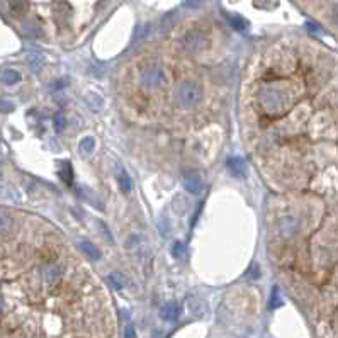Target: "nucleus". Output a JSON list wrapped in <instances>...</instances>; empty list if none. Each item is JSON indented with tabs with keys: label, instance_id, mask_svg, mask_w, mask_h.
I'll return each instance as SVG.
<instances>
[{
	"label": "nucleus",
	"instance_id": "6ab92c4d",
	"mask_svg": "<svg viewBox=\"0 0 338 338\" xmlns=\"http://www.w3.org/2000/svg\"><path fill=\"white\" fill-rule=\"evenodd\" d=\"M282 304V301H281V289H279L277 286H274V289H272V294H271V303H268V308L271 309H276V308H279V306Z\"/></svg>",
	"mask_w": 338,
	"mask_h": 338
},
{
	"label": "nucleus",
	"instance_id": "4be33fe9",
	"mask_svg": "<svg viewBox=\"0 0 338 338\" xmlns=\"http://www.w3.org/2000/svg\"><path fill=\"white\" fill-rule=\"evenodd\" d=\"M66 127V119H65V116H63V114L60 112V114H56V116H54V129L58 131V133H60V131H63Z\"/></svg>",
	"mask_w": 338,
	"mask_h": 338
},
{
	"label": "nucleus",
	"instance_id": "4468645a",
	"mask_svg": "<svg viewBox=\"0 0 338 338\" xmlns=\"http://www.w3.org/2000/svg\"><path fill=\"white\" fill-rule=\"evenodd\" d=\"M79 150L82 155H92L95 150V140L92 136H85V138L80 140L79 143Z\"/></svg>",
	"mask_w": 338,
	"mask_h": 338
},
{
	"label": "nucleus",
	"instance_id": "b1692460",
	"mask_svg": "<svg viewBox=\"0 0 338 338\" xmlns=\"http://www.w3.org/2000/svg\"><path fill=\"white\" fill-rule=\"evenodd\" d=\"M124 336H129V338H131V336H134L133 326H131V325H127V326H126V330H124Z\"/></svg>",
	"mask_w": 338,
	"mask_h": 338
},
{
	"label": "nucleus",
	"instance_id": "c85d7f7f",
	"mask_svg": "<svg viewBox=\"0 0 338 338\" xmlns=\"http://www.w3.org/2000/svg\"><path fill=\"white\" fill-rule=\"evenodd\" d=\"M2 306H4V301H2V298H0V311H2Z\"/></svg>",
	"mask_w": 338,
	"mask_h": 338
},
{
	"label": "nucleus",
	"instance_id": "ddd939ff",
	"mask_svg": "<svg viewBox=\"0 0 338 338\" xmlns=\"http://www.w3.org/2000/svg\"><path fill=\"white\" fill-rule=\"evenodd\" d=\"M14 230V219L7 213L0 211V235H9Z\"/></svg>",
	"mask_w": 338,
	"mask_h": 338
},
{
	"label": "nucleus",
	"instance_id": "2eb2a0df",
	"mask_svg": "<svg viewBox=\"0 0 338 338\" xmlns=\"http://www.w3.org/2000/svg\"><path fill=\"white\" fill-rule=\"evenodd\" d=\"M26 61H27V65H29L33 70H36L38 72L41 66H43V61H44V58L41 56L39 53H29L26 56Z\"/></svg>",
	"mask_w": 338,
	"mask_h": 338
},
{
	"label": "nucleus",
	"instance_id": "f3484780",
	"mask_svg": "<svg viewBox=\"0 0 338 338\" xmlns=\"http://www.w3.org/2000/svg\"><path fill=\"white\" fill-rule=\"evenodd\" d=\"M228 22L235 31H246V27H248V22L240 16H228Z\"/></svg>",
	"mask_w": 338,
	"mask_h": 338
},
{
	"label": "nucleus",
	"instance_id": "f8f14e48",
	"mask_svg": "<svg viewBox=\"0 0 338 338\" xmlns=\"http://www.w3.org/2000/svg\"><path fill=\"white\" fill-rule=\"evenodd\" d=\"M79 246L90 260H100V252L94 243H90V241H80Z\"/></svg>",
	"mask_w": 338,
	"mask_h": 338
},
{
	"label": "nucleus",
	"instance_id": "39448f33",
	"mask_svg": "<svg viewBox=\"0 0 338 338\" xmlns=\"http://www.w3.org/2000/svg\"><path fill=\"white\" fill-rule=\"evenodd\" d=\"M61 272L63 268L56 263H49L43 268V281L48 287H54L58 284V281L61 279Z\"/></svg>",
	"mask_w": 338,
	"mask_h": 338
},
{
	"label": "nucleus",
	"instance_id": "dca6fc26",
	"mask_svg": "<svg viewBox=\"0 0 338 338\" xmlns=\"http://www.w3.org/2000/svg\"><path fill=\"white\" fill-rule=\"evenodd\" d=\"M9 7H11L12 14L21 16L27 11V0H9Z\"/></svg>",
	"mask_w": 338,
	"mask_h": 338
},
{
	"label": "nucleus",
	"instance_id": "393cba45",
	"mask_svg": "<svg viewBox=\"0 0 338 338\" xmlns=\"http://www.w3.org/2000/svg\"><path fill=\"white\" fill-rule=\"evenodd\" d=\"M333 21H335L336 24H338V4H336L335 7H333Z\"/></svg>",
	"mask_w": 338,
	"mask_h": 338
},
{
	"label": "nucleus",
	"instance_id": "412c9836",
	"mask_svg": "<svg viewBox=\"0 0 338 338\" xmlns=\"http://www.w3.org/2000/svg\"><path fill=\"white\" fill-rule=\"evenodd\" d=\"M61 179L66 182V184H72V179H73V172H72V167L70 163H63V168L60 172Z\"/></svg>",
	"mask_w": 338,
	"mask_h": 338
},
{
	"label": "nucleus",
	"instance_id": "5701e85b",
	"mask_svg": "<svg viewBox=\"0 0 338 338\" xmlns=\"http://www.w3.org/2000/svg\"><path fill=\"white\" fill-rule=\"evenodd\" d=\"M200 6V0H185L184 7H197Z\"/></svg>",
	"mask_w": 338,
	"mask_h": 338
},
{
	"label": "nucleus",
	"instance_id": "cd10ccee",
	"mask_svg": "<svg viewBox=\"0 0 338 338\" xmlns=\"http://www.w3.org/2000/svg\"><path fill=\"white\" fill-rule=\"evenodd\" d=\"M0 107H6V109H9V111H12L14 109L12 104H7V102H0Z\"/></svg>",
	"mask_w": 338,
	"mask_h": 338
},
{
	"label": "nucleus",
	"instance_id": "aec40b11",
	"mask_svg": "<svg viewBox=\"0 0 338 338\" xmlns=\"http://www.w3.org/2000/svg\"><path fill=\"white\" fill-rule=\"evenodd\" d=\"M172 255H173V258H177V260L184 258L185 257V245L182 243V241H175L172 246Z\"/></svg>",
	"mask_w": 338,
	"mask_h": 338
},
{
	"label": "nucleus",
	"instance_id": "a211bd4d",
	"mask_svg": "<svg viewBox=\"0 0 338 338\" xmlns=\"http://www.w3.org/2000/svg\"><path fill=\"white\" fill-rule=\"evenodd\" d=\"M109 282H111L116 289H124L126 287V279L122 277L119 272H112L111 276H109Z\"/></svg>",
	"mask_w": 338,
	"mask_h": 338
},
{
	"label": "nucleus",
	"instance_id": "f257e3e1",
	"mask_svg": "<svg viewBox=\"0 0 338 338\" xmlns=\"http://www.w3.org/2000/svg\"><path fill=\"white\" fill-rule=\"evenodd\" d=\"M140 80L141 84L148 89H160L167 84V72L163 66L157 65V63H146L145 66H141L140 70Z\"/></svg>",
	"mask_w": 338,
	"mask_h": 338
},
{
	"label": "nucleus",
	"instance_id": "7ed1b4c3",
	"mask_svg": "<svg viewBox=\"0 0 338 338\" xmlns=\"http://www.w3.org/2000/svg\"><path fill=\"white\" fill-rule=\"evenodd\" d=\"M281 95H282L281 90H276V89H267L262 92V102L268 112H272V114L284 112V109L287 106V99L281 97Z\"/></svg>",
	"mask_w": 338,
	"mask_h": 338
},
{
	"label": "nucleus",
	"instance_id": "f03ea898",
	"mask_svg": "<svg viewBox=\"0 0 338 338\" xmlns=\"http://www.w3.org/2000/svg\"><path fill=\"white\" fill-rule=\"evenodd\" d=\"M175 97L180 107L192 109L197 106L200 99H202V90H200L199 84H195V82H184V84L177 87Z\"/></svg>",
	"mask_w": 338,
	"mask_h": 338
},
{
	"label": "nucleus",
	"instance_id": "0eeeda50",
	"mask_svg": "<svg viewBox=\"0 0 338 338\" xmlns=\"http://www.w3.org/2000/svg\"><path fill=\"white\" fill-rule=\"evenodd\" d=\"M180 314V306L177 301H168L160 308V318L163 321H175Z\"/></svg>",
	"mask_w": 338,
	"mask_h": 338
},
{
	"label": "nucleus",
	"instance_id": "9b49d317",
	"mask_svg": "<svg viewBox=\"0 0 338 338\" xmlns=\"http://www.w3.org/2000/svg\"><path fill=\"white\" fill-rule=\"evenodd\" d=\"M0 82L6 85H14L17 82H21V73L17 70H12V68H6L0 73Z\"/></svg>",
	"mask_w": 338,
	"mask_h": 338
},
{
	"label": "nucleus",
	"instance_id": "20e7f679",
	"mask_svg": "<svg viewBox=\"0 0 338 338\" xmlns=\"http://www.w3.org/2000/svg\"><path fill=\"white\" fill-rule=\"evenodd\" d=\"M209 46V38L202 31L192 29L184 36V48L189 53H202Z\"/></svg>",
	"mask_w": 338,
	"mask_h": 338
},
{
	"label": "nucleus",
	"instance_id": "1a4fd4ad",
	"mask_svg": "<svg viewBox=\"0 0 338 338\" xmlns=\"http://www.w3.org/2000/svg\"><path fill=\"white\" fill-rule=\"evenodd\" d=\"M226 167H228V170H230L231 175L238 177V179H243V177L246 175V165L240 157H231L226 162Z\"/></svg>",
	"mask_w": 338,
	"mask_h": 338
},
{
	"label": "nucleus",
	"instance_id": "9d476101",
	"mask_svg": "<svg viewBox=\"0 0 338 338\" xmlns=\"http://www.w3.org/2000/svg\"><path fill=\"white\" fill-rule=\"evenodd\" d=\"M279 228H281V235L287 238V236H292L296 231H298L299 221L296 218H284L281 221V225H279Z\"/></svg>",
	"mask_w": 338,
	"mask_h": 338
},
{
	"label": "nucleus",
	"instance_id": "bb28decb",
	"mask_svg": "<svg viewBox=\"0 0 338 338\" xmlns=\"http://www.w3.org/2000/svg\"><path fill=\"white\" fill-rule=\"evenodd\" d=\"M252 277H253V279H258V277H260V272H258V267H257V265H253V274H252Z\"/></svg>",
	"mask_w": 338,
	"mask_h": 338
},
{
	"label": "nucleus",
	"instance_id": "423d86ee",
	"mask_svg": "<svg viewBox=\"0 0 338 338\" xmlns=\"http://www.w3.org/2000/svg\"><path fill=\"white\" fill-rule=\"evenodd\" d=\"M184 187H185L187 192L199 195L200 192H202L204 184H202V179L199 177V173H187V175L184 177Z\"/></svg>",
	"mask_w": 338,
	"mask_h": 338
},
{
	"label": "nucleus",
	"instance_id": "6e6552de",
	"mask_svg": "<svg viewBox=\"0 0 338 338\" xmlns=\"http://www.w3.org/2000/svg\"><path fill=\"white\" fill-rule=\"evenodd\" d=\"M114 172H116V179H117V185H119V189L122 190V192H129V190L133 189V182H131L129 175H127V172L122 168L121 163H116Z\"/></svg>",
	"mask_w": 338,
	"mask_h": 338
},
{
	"label": "nucleus",
	"instance_id": "a878e982",
	"mask_svg": "<svg viewBox=\"0 0 338 338\" xmlns=\"http://www.w3.org/2000/svg\"><path fill=\"white\" fill-rule=\"evenodd\" d=\"M121 318L126 319V321H129V311H124V309H122V311H121Z\"/></svg>",
	"mask_w": 338,
	"mask_h": 338
}]
</instances>
